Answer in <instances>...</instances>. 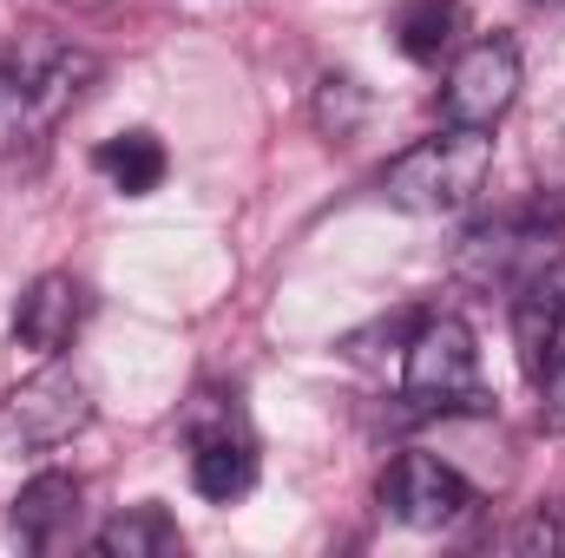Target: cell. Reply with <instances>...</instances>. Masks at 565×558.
I'll return each instance as SVG.
<instances>
[{"mask_svg": "<svg viewBox=\"0 0 565 558\" xmlns=\"http://www.w3.org/2000/svg\"><path fill=\"white\" fill-rule=\"evenodd\" d=\"M93 164H99V178H113V191H126V197H145V191L164 184V144L151 139V132H119V139H106L93 151Z\"/></svg>", "mask_w": 565, "mask_h": 558, "instance_id": "cell-12", "label": "cell"}, {"mask_svg": "<svg viewBox=\"0 0 565 558\" xmlns=\"http://www.w3.org/2000/svg\"><path fill=\"white\" fill-rule=\"evenodd\" d=\"M493 178V132L473 126H440L434 139H415L382 171V197L415 217H454L467 211Z\"/></svg>", "mask_w": 565, "mask_h": 558, "instance_id": "cell-1", "label": "cell"}, {"mask_svg": "<svg viewBox=\"0 0 565 558\" xmlns=\"http://www.w3.org/2000/svg\"><path fill=\"white\" fill-rule=\"evenodd\" d=\"M540 7H559V13H565V0H540Z\"/></svg>", "mask_w": 565, "mask_h": 558, "instance_id": "cell-17", "label": "cell"}, {"mask_svg": "<svg viewBox=\"0 0 565 558\" xmlns=\"http://www.w3.org/2000/svg\"><path fill=\"white\" fill-rule=\"evenodd\" d=\"M46 126H53V112H46L33 73L7 53V60H0V158H13L20 144H33Z\"/></svg>", "mask_w": 565, "mask_h": 558, "instance_id": "cell-10", "label": "cell"}, {"mask_svg": "<svg viewBox=\"0 0 565 558\" xmlns=\"http://www.w3.org/2000/svg\"><path fill=\"white\" fill-rule=\"evenodd\" d=\"M540 420L565 433V355L546 368V375H540Z\"/></svg>", "mask_w": 565, "mask_h": 558, "instance_id": "cell-15", "label": "cell"}, {"mask_svg": "<svg viewBox=\"0 0 565 558\" xmlns=\"http://www.w3.org/2000/svg\"><path fill=\"white\" fill-rule=\"evenodd\" d=\"M513 342H520V362H526L533 382L565 355V257H540L520 277V289H513Z\"/></svg>", "mask_w": 565, "mask_h": 558, "instance_id": "cell-6", "label": "cell"}, {"mask_svg": "<svg viewBox=\"0 0 565 558\" xmlns=\"http://www.w3.org/2000/svg\"><path fill=\"white\" fill-rule=\"evenodd\" d=\"M93 546L106 558H171V552H184V533H178V519L164 506H132L113 526H99Z\"/></svg>", "mask_w": 565, "mask_h": 558, "instance_id": "cell-11", "label": "cell"}, {"mask_svg": "<svg viewBox=\"0 0 565 558\" xmlns=\"http://www.w3.org/2000/svg\"><path fill=\"white\" fill-rule=\"evenodd\" d=\"M79 322H86V289L66 277V270H46V277L26 282V296L13 309V342L26 355H40V362H60L73 348Z\"/></svg>", "mask_w": 565, "mask_h": 558, "instance_id": "cell-7", "label": "cell"}, {"mask_svg": "<svg viewBox=\"0 0 565 558\" xmlns=\"http://www.w3.org/2000/svg\"><path fill=\"white\" fill-rule=\"evenodd\" d=\"M454 33H460V7H454V0H408V7L395 13V40H402V53L422 60V66H434V60L454 46Z\"/></svg>", "mask_w": 565, "mask_h": 558, "instance_id": "cell-13", "label": "cell"}, {"mask_svg": "<svg viewBox=\"0 0 565 558\" xmlns=\"http://www.w3.org/2000/svg\"><path fill=\"white\" fill-rule=\"evenodd\" d=\"M520 99V46L513 40H473L454 66H447V86H440V112L447 126H473V132H493Z\"/></svg>", "mask_w": 565, "mask_h": 558, "instance_id": "cell-3", "label": "cell"}, {"mask_svg": "<svg viewBox=\"0 0 565 558\" xmlns=\"http://www.w3.org/2000/svg\"><path fill=\"white\" fill-rule=\"evenodd\" d=\"M402 401L408 415H487L493 388L480 375V342L460 315H427L408 335V362H402Z\"/></svg>", "mask_w": 565, "mask_h": 558, "instance_id": "cell-2", "label": "cell"}, {"mask_svg": "<svg viewBox=\"0 0 565 558\" xmlns=\"http://www.w3.org/2000/svg\"><path fill=\"white\" fill-rule=\"evenodd\" d=\"M316 119H322V132H329V139H349V132L362 126V93H355V79H322Z\"/></svg>", "mask_w": 565, "mask_h": 558, "instance_id": "cell-14", "label": "cell"}, {"mask_svg": "<svg viewBox=\"0 0 565 558\" xmlns=\"http://www.w3.org/2000/svg\"><path fill=\"white\" fill-rule=\"evenodd\" d=\"M66 7H106V0H66Z\"/></svg>", "mask_w": 565, "mask_h": 558, "instance_id": "cell-16", "label": "cell"}, {"mask_svg": "<svg viewBox=\"0 0 565 558\" xmlns=\"http://www.w3.org/2000/svg\"><path fill=\"white\" fill-rule=\"evenodd\" d=\"M86 420H93L86 382H79L73 368H53V362H46L33 382H20V388L7 395V408H0V440H13V447H60V440H73Z\"/></svg>", "mask_w": 565, "mask_h": 558, "instance_id": "cell-4", "label": "cell"}, {"mask_svg": "<svg viewBox=\"0 0 565 558\" xmlns=\"http://www.w3.org/2000/svg\"><path fill=\"white\" fill-rule=\"evenodd\" d=\"M257 480V440L237 427V408H224L217 427L191 420V486L204 500H237Z\"/></svg>", "mask_w": 565, "mask_h": 558, "instance_id": "cell-8", "label": "cell"}, {"mask_svg": "<svg viewBox=\"0 0 565 558\" xmlns=\"http://www.w3.org/2000/svg\"><path fill=\"white\" fill-rule=\"evenodd\" d=\"M79 480L73 473H33L20 493H13V513H7V526H13V539L26 546V552H53L73 526H79Z\"/></svg>", "mask_w": 565, "mask_h": 558, "instance_id": "cell-9", "label": "cell"}, {"mask_svg": "<svg viewBox=\"0 0 565 558\" xmlns=\"http://www.w3.org/2000/svg\"><path fill=\"white\" fill-rule=\"evenodd\" d=\"M467 506H473V486H467L447 460H434V453H402V460L382 473V513L402 519V526H415V533L454 526Z\"/></svg>", "mask_w": 565, "mask_h": 558, "instance_id": "cell-5", "label": "cell"}]
</instances>
